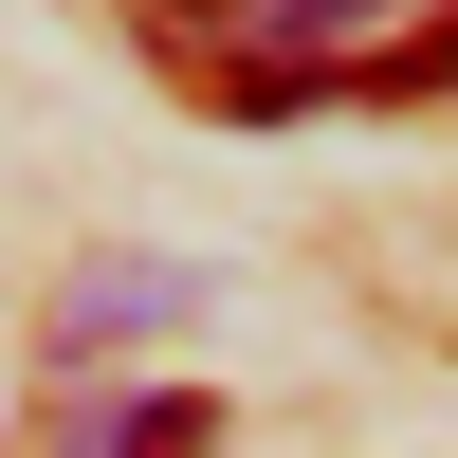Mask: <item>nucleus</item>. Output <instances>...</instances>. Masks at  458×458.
<instances>
[{"mask_svg": "<svg viewBox=\"0 0 458 458\" xmlns=\"http://www.w3.org/2000/svg\"><path fill=\"white\" fill-rule=\"evenodd\" d=\"M55 458H220V403H202V386H165V403H73Z\"/></svg>", "mask_w": 458, "mask_h": 458, "instance_id": "7ed1b4c3", "label": "nucleus"}, {"mask_svg": "<svg viewBox=\"0 0 458 458\" xmlns=\"http://www.w3.org/2000/svg\"><path fill=\"white\" fill-rule=\"evenodd\" d=\"M312 92H458V19H422L403 55H349V73H293V92H257V110H312Z\"/></svg>", "mask_w": 458, "mask_h": 458, "instance_id": "20e7f679", "label": "nucleus"}, {"mask_svg": "<svg viewBox=\"0 0 458 458\" xmlns=\"http://www.w3.org/2000/svg\"><path fill=\"white\" fill-rule=\"evenodd\" d=\"M220 19L257 37V73H239V110H257V92H293V73H349V37L386 19V0H220Z\"/></svg>", "mask_w": 458, "mask_h": 458, "instance_id": "f03ea898", "label": "nucleus"}, {"mask_svg": "<svg viewBox=\"0 0 458 458\" xmlns=\"http://www.w3.org/2000/svg\"><path fill=\"white\" fill-rule=\"evenodd\" d=\"M147 19H165V55H183V19H220V0H147Z\"/></svg>", "mask_w": 458, "mask_h": 458, "instance_id": "39448f33", "label": "nucleus"}, {"mask_svg": "<svg viewBox=\"0 0 458 458\" xmlns=\"http://www.w3.org/2000/svg\"><path fill=\"white\" fill-rule=\"evenodd\" d=\"M183 312H202V276H165V257H110V276H73V312L37 330V367H73V386H92L129 330H183Z\"/></svg>", "mask_w": 458, "mask_h": 458, "instance_id": "f257e3e1", "label": "nucleus"}]
</instances>
